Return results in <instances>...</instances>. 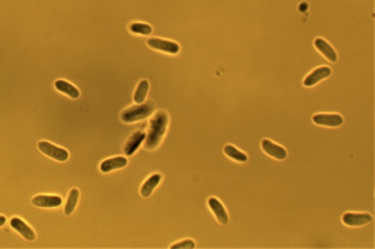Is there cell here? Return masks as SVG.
Masks as SVG:
<instances>
[{
    "label": "cell",
    "mask_w": 375,
    "mask_h": 249,
    "mask_svg": "<svg viewBox=\"0 0 375 249\" xmlns=\"http://www.w3.org/2000/svg\"><path fill=\"white\" fill-rule=\"evenodd\" d=\"M168 116L166 112L158 110L151 118L146 134L144 148L148 150L155 149L160 145L166 132L168 124Z\"/></svg>",
    "instance_id": "obj_1"
},
{
    "label": "cell",
    "mask_w": 375,
    "mask_h": 249,
    "mask_svg": "<svg viewBox=\"0 0 375 249\" xmlns=\"http://www.w3.org/2000/svg\"><path fill=\"white\" fill-rule=\"evenodd\" d=\"M154 111V105L151 102L137 104L124 110L120 115V119L126 124L137 122L150 117Z\"/></svg>",
    "instance_id": "obj_2"
},
{
    "label": "cell",
    "mask_w": 375,
    "mask_h": 249,
    "mask_svg": "<svg viewBox=\"0 0 375 249\" xmlns=\"http://www.w3.org/2000/svg\"><path fill=\"white\" fill-rule=\"evenodd\" d=\"M38 149L45 155L59 162H66L69 158V154L66 149L58 147L47 141L39 142Z\"/></svg>",
    "instance_id": "obj_3"
},
{
    "label": "cell",
    "mask_w": 375,
    "mask_h": 249,
    "mask_svg": "<svg viewBox=\"0 0 375 249\" xmlns=\"http://www.w3.org/2000/svg\"><path fill=\"white\" fill-rule=\"evenodd\" d=\"M146 44L152 49L164 52L170 54H177L180 51V45L174 41L152 37L146 40Z\"/></svg>",
    "instance_id": "obj_4"
},
{
    "label": "cell",
    "mask_w": 375,
    "mask_h": 249,
    "mask_svg": "<svg viewBox=\"0 0 375 249\" xmlns=\"http://www.w3.org/2000/svg\"><path fill=\"white\" fill-rule=\"evenodd\" d=\"M314 123L320 126L326 127H337L341 126L344 123L342 116L336 113H319L314 115L312 117Z\"/></svg>",
    "instance_id": "obj_5"
},
{
    "label": "cell",
    "mask_w": 375,
    "mask_h": 249,
    "mask_svg": "<svg viewBox=\"0 0 375 249\" xmlns=\"http://www.w3.org/2000/svg\"><path fill=\"white\" fill-rule=\"evenodd\" d=\"M344 225L358 227L366 225L372 221V217L367 213H346L342 217Z\"/></svg>",
    "instance_id": "obj_6"
},
{
    "label": "cell",
    "mask_w": 375,
    "mask_h": 249,
    "mask_svg": "<svg viewBox=\"0 0 375 249\" xmlns=\"http://www.w3.org/2000/svg\"><path fill=\"white\" fill-rule=\"evenodd\" d=\"M262 149L270 157L278 160H284L288 157V152L284 148L272 143L271 140L264 139L262 141Z\"/></svg>",
    "instance_id": "obj_7"
},
{
    "label": "cell",
    "mask_w": 375,
    "mask_h": 249,
    "mask_svg": "<svg viewBox=\"0 0 375 249\" xmlns=\"http://www.w3.org/2000/svg\"><path fill=\"white\" fill-rule=\"evenodd\" d=\"M332 72V69L326 66L318 67L307 75L306 78L304 80V85L307 87L314 86L321 80L330 76Z\"/></svg>",
    "instance_id": "obj_8"
},
{
    "label": "cell",
    "mask_w": 375,
    "mask_h": 249,
    "mask_svg": "<svg viewBox=\"0 0 375 249\" xmlns=\"http://www.w3.org/2000/svg\"><path fill=\"white\" fill-rule=\"evenodd\" d=\"M146 134L142 131H135L126 141L124 146L126 155L132 156L138 150L142 143L146 140Z\"/></svg>",
    "instance_id": "obj_9"
},
{
    "label": "cell",
    "mask_w": 375,
    "mask_h": 249,
    "mask_svg": "<svg viewBox=\"0 0 375 249\" xmlns=\"http://www.w3.org/2000/svg\"><path fill=\"white\" fill-rule=\"evenodd\" d=\"M32 203L37 207L56 208L62 205V200L55 195H38L32 198Z\"/></svg>",
    "instance_id": "obj_10"
},
{
    "label": "cell",
    "mask_w": 375,
    "mask_h": 249,
    "mask_svg": "<svg viewBox=\"0 0 375 249\" xmlns=\"http://www.w3.org/2000/svg\"><path fill=\"white\" fill-rule=\"evenodd\" d=\"M10 224L12 228L18 232L25 239L28 241H34L36 239L34 232L21 219L14 217L10 220Z\"/></svg>",
    "instance_id": "obj_11"
},
{
    "label": "cell",
    "mask_w": 375,
    "mask_h": 249,
    "mask_svg": "<svg viewBox=\"0 0 375 249\" xmlns=\"http://www.w3.org/2000/svg\"><path fill=\"white\" fill-rule=\"evenodd\" d=\"M208 206L212 213L215 214L217 220L222 225H228L229 222V217L222 203L216 198H210L208 200Z\"/></svg>",
    "instance_id": "obj_12"
},
{
    "label": "cell",
    "mask_w": 375,
    "mask_h": 249,
    "mask_svg": "<svg viewBox=\"0 0 375 249\" xmlns=\"http://www.w3.org/2000/svg\"><path fill=\"white\" fill-rule=\"evenodd\" d=\"M128 165V160L124 157H115L103 161L100 165V171L110 173L113 170L125 168Z\"/></svg>",
    "instance_id": "obj_13"
},
{
    "label": "cell",
    "mask_w": 375,
    "mask_h": 249,
    "mask_svg": "<svg viewBox=\"0 0 375 249\" xmlns=\"http://www.w3.org/2000/svg\"><path fill=\"white\" fill-rule=\"evenodd\" d=\"M314 43L316 49L322 53L326 59H328L332 62H336L337 61L336 52L327 41L322 38H316Z\"/></svg>",
    "instance_id": "obj_14"
},
{
    "label": "cell",
    "mask_w": 375,
    "mask_h": 249,
    "mask_svg": "<svg viewBox=\"0 0 375 249\" xmlns=\"http://www.w3.org/2000/svg\"><path fill=\"white\" fill-rule=\"evenodd\" d=\"M162 177L160 174H154L150 177L148 178L140 189V194L142 196L143 198H148L150 196L152 192L162 181Z\"/></svg>",
    "instance_id": "obj_15"
},
{
    "label": "cell",
    "mask_w": 375,
    "mask_h": 249,
    "mask_svg": "<svg viewBox=\"0 0 375 249\" xmlns=\"http://www.w3.org/2000/svg\"><path fill=\"white\" fill-rule=\"evenodd\" d=\"M55 87L58 91L67 94L68 97L73 99H78L80 96V91L72 83L63 80H58L55 82Z\"/></svg>",
    "instance_id": "obj_16"
},
{
    "label": "cell",
    "mask_w": 375,
    "mask_h": 249,
    "mask_svg": "<svg viewBox=\"0 0 375 249\" xmlns=\"http://www.w3.org/2000/svg\"><path fill=\"white\" fill-rule=\"evenodd\" d=\"M149 88V82L146 79L142 80L138 83L135 90L134 94V101L136 103L142 104L146 101Z\"/></svg>",
    "instance_id": "obj_17"
},
{
    "label": "cell",
    "mask_w": 375,
    "mask_h": 249,
    "mask_svg": "<svg viewBox=\"0 0 375 249\" xmlns=\"http://www.w3.org/2000/svg\"><path fill=\"white\" fill-rule=\"evenodd\" d=\"M78 198H80V192L77 189H72L69 192L68 198L64 206V214L69 216L74 212L76 209L77 203H78Z\"/></svg>",
    "instance_id": "obj_18"
},
{
    "label": "cell",
    "mask_w": 375,
    "mask_h": 249,
    "mask_svg": "<svg viewBox=\"0 0 375 249\" xmlns=\"http://www.w3.org/2000/svg\"><path fill=\"white\" fill-rule=\"evenodd\" d=\"M224 152L228 157L232 159V160L238 161L240 162H246L248 160V157L246 154H244L242 151H239L236 149L234 146L232 145H226L224 148Z\"/></svg>",
    "instance_id": "obj_19"
},
{
    "label": "cell",
    "mask_w": 375,
    "mask_h": 249,
    "mask_svg": "<svg viewBox=\"0 0 375 249\" xmlns=\"http://www.w3.org/2000/svg\"><path fill=\"white\" fill-rule=\"evenodd\" d=\"M129 30L134 34L146 36L150 35L152 32V27L150 25L146 23H141V22L132 23L129 26Z\"/></svg>",
    "instance_id": "obj_20"
},
{
    "label": "cell",
    "mask_w": 375,
    "mask_h": 249,
    "mask_svg": "<svg viewBox=\"0 0 375 249\" xmlns=\"http://www.w3.org/2000/svg\"><path fill=\"white\" fill-rule=\"evenodd\" d=\"M172 249H192L195 248V243L190 239L185 240L172 245Z\"/></svg>",
    "instance_id": "obj_21"
},
{
    "label": "cell",
    "mask_w": 375,
    "mask_h": 249,
    "mask_svg": "<svg viewBox=\"0 0 375 249\" xmlns=\"http://www.w3.org/2000/svg\"><path fill=\"white\" fill-rule=\"evenodd\" d=\"M6 218L4 217H3V216H0V228L1 227L4 226V224H6Z\"/></svg>",
    "instance_id": "obj_22"
}]
</instances>
